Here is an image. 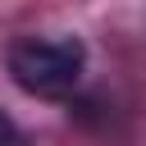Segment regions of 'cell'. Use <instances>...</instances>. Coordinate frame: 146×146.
<instances>
[{"mask_svg": "<svg viewBox=\"0 0 146 146\" xmlns=\"http://www.w3.org/2000/svg\"><path fill=\"white\" fill-rule=\"evenodd\" d=\"M9 78L27 91V96H68L82 78L87 50L78 36H23L9 46Z\"/></svg>", "mask_w": 146, "mask_h": 146, "instance_id": "obj_1", "label": "cell"}, {"mask_svg": "<svg viewBox=\"0 0 146 146\" xmlns=\"http://www.w3.org/2000/svg\"><path fill=\"white\" fill-rule=\"evenodd\" d=\"M23 137H18V128H14V119L0 110V146H18Z\"/></svg>", "mask_w": 146, "mask_h": 146, "instance_id": "obj_2", "label": "cell"}]
</instances>
